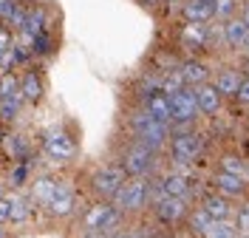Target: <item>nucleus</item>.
Returning a JSON list of instances; mask_svg holds the SVG:
<instances>
[{"mask_svg": "<svg viewBox=\"0 0 249 238\" xmlns=\"http://www.w3.org/2000/svg\"><path fill=\"white\" fill-rule=\"evenodd\" d=\"M218 173H230V176H238V179H247V162L235 153H224L218 159Z\"/></svg>", "mask_w": 249, "mask_h": 238, "instance_id": "nucleus-24", "label": "nucleus"}, {"mask_svg": "<svg viewBox=\"0 0 249 238\" xmlns=\"http://www.w3.org/2000/svg\"><path fill=\"white\" fill-rule=\"evenodd\" d=\"M201 238H238L235 221H232V219H227V221H213L207 230H204Z\"/></svg>", "mask_w": 249, "mask_h": 238, "instance_id": "nucleus-25", "label": "nucleus"}, {"mask_svg": "<svg viewBox=\"0 0 249 238\" xmlns=\"http://www.w3.org/2000/svg\"><path fill=\"white\" fill-rule=\"evenodd\" d=\"M119 167L130 179H147L156 167V153L147 150V147H142V145H133V147H127L122 153V165Z\"/></svg>", "mask_w": 249, "mask_h": 238, "instance_id": "nucleus-8", "label": "nucleus"}, {"mask_svg": "<svg viewBox=\"0 0 249 238\" xmlns=\"http://www.w3.org/2000/svg\"><path fill=\"white\" fill-rule=\"evenodd\" d=\"M147 201H150V182L147 179H127L110 204L122 216H127V213H142L147 207Z\"/></svg>", "mask_w": 249, "mask_h": 238, "instance_id": "nucleus-4", "label": "nucleus"}, {"mask_svg": "<svg viewBox=\"0 0 249 238\" xmlns=\"http://www.w3.org/2000/svg\"><path fill=\"white\" fill-rule=\"evenodd\" d=\"M170 102V125L178 128H193V122L198 119V102H196V88H181L178 94L167 96Z\"/></svg>", "mask_w": 249, "mask_h": 238, "instance_id": "nucleus-6", "label": "nucleus"}, {"mask_svg": "<svg viewBox=\"0 0 249 238\" xmlns=\"http://www.w3.org/2000/svg\"><path fill=\"white\" fill-rule=\"evenodd\" d=\"M178 74H181L187 88H198V85L210 82V68L201 60H196V57H190V60H184V63L178 65Z\"/></svg>", "mask_w": 249, "mask_h": 238, "instance_id": "nucleus-14", "label": "nucleus"}, {"mask_svg": "<svg viewBox=\"0 0 249 238\" xmlns=\"http://www.w3.org/2000/svg\"><path fill=\"white\" fill-rule=\"evenodd\" d=\"M0 238H6V230H3V224H0Z\"/></svg>", "mask_w": 249, "mask_h": 238, "instance_id": "nucleus-38", "label": "nucleus"}, {"mask_svg": "<svg viewBox=\"0 0 249 238\" xmlns=\"http://www.w3.org/2000/svg\"><path fill=\"white\" fill-rule=\"evenodd\" d=\"M127 182V176H124L122 167H99V170H93L91 176V190L102 199V201H113V196L122 190V184Z\"/></svg>", "mask_w": 249, "mask_h": 238, "instance_id": "nucleus-7", "label": "nucleus"}, {"mask_svg": "<svg viewBox=\"0 0 249 238\" xmlns=\"http://www.w3.org/2000/svg\"><path fill=\"white\" fill-rule=\"evenodd\" d=\"M244 23H247V29H249V3H247V9H244V17H241Z\"/></svg>", "mask_w": 249, "mask_h": 238, "instance_id": "nucleus-37", "label": "nucleus"}, {"mask_svg": "<svg viewBox=\"0 0 249 238\" xmlns=\"http://www.w3.org/2000/svg\"><path fill=\"white\" fill-rule=\"evenodd\" d=\"M12 43H15V37H12V32L0 26V54H3L6 48H12Z\"/></svg>", "mask_w": 249, "mask_h": 238, "instance_id": "nucleus-34", "label": "nucleus"}, {"mask_svg": "<svg viewBox=\"0 0 249 238\" xmlns=\"http://www.w3.org/2000/svg\"><path fill=\"white\" fill-rule=\"evenodd\" d=\"M164 3H173V0H164Z\"/></svg>", "mask_w": 249, "mask_h": 238, "instance_id": "nucleus-42", "label": "nucleus"}, {"mask_svg": "<svg viewBox=\"0 0 249 238\" xmlns=\"http://www.w3.org/2000/svg\"><path fill=\"white\" fill-rule=\"evenodd\" d=\"M108 238H133V236H130V230H124V227H122V230H116V233H110Z\"/></svg>", "mask_w": 249, "mask_h": 238, "instance_id": "nucleus-35", "label": "nucleus"}, {"mask_svg": "<svg viewBox=\"0 0 249 238\" xmlns=\"http://www.w3.org/2000/svg\"><path fill=\"white\" fill-rule=\"evenodd\" d=\"M17 111H20V105H12V102H3V99H0V119H3V122H15Z\"/></svg>", "mask_w": 249, "mask_h": 238, "instance_id": "nucleus-30", "label": "nucleus"}, {"mask_svg": "<svg viewBox=\"0 0 249 238\" xmlns=\"http://www.w3.org/2000/svg\"><path fill=\"white\" fill-rule=\"evenodd\" d=\"M244 71H247V77H249V63H247V65H244Z\"/></svg>", "mask_w": 249, "mask_h": 238, "instance_id": "nucleus-39", "label": "nucleus"}, {"mask_svg": "<svg viewBox=\"0 0 249 238\" xmlns=\"http://www.w3.org/2000/svg\"><path fill=\"white\" fill-rule=\"evenodd\" d=\"M235 99L244 102V105H249V77L241 79V85H238V91H235Z\"/></svg>", "mask_w": 249, "mask_h": 238, "instance_id": "nucleus-32", "label": "nucleus"}, {"mask_svg": "<svg viewBox=\"0 0 249 238\" xmlns=\"http://www.w3.org/2000/svg\"><path fill=\"white\" fill-rule=\"evenodd\" d=\"M12 219V196H0V224H9Z\"/></svg>", "mask_w": 249, "mask_h": 238, "instance_id": "nucleus-31", "label": "nucleus"}, {"mask_svg": "<svg viewBox=\"0 0 249 238\" xmlns=\"http://www.w3.org/2000/svg\"><path fill=\"white\" fill-rule=\"evenodd\" d=\"M221 34H224V43L230 48H244L249 43V29L241 17H230V20L221 26Z\"/></svg>", "mask_w": 249, "mask_h": 238, "instance_id": "nucleus-15", "label": "nucleus"}, {"mask_svg": "<svg viewBox=\"0 0 249 238\" xmlns=\"http://www.w3.org/2000/svg\"><path fill=\"white\" fill-rule=\"evenodd\" d=\"M43 150L54 162H68V159H74V153H77V142L65 130H48L46 139H43Z\"/></svg>", "mask_w": 249, "mask_h": 238, "instance_id": "nucleus-9", "label": "nucleus"}, {"mask_svg": "<svg viewBox=\"0 0 249 238\" xmlns=\"http://www.w3.org/2000/svg\"><path fill=\"white\" fill-rule=\"evenodd\" d=\"M235 9H238L235 0H215V3H213L215 20H230V17H235Z\"/></svg>", "mask_w": 249, "mask_h": 238, "instance_id": "nucleus-29", "label": "nucleus"}, {"mask_svg": "<svg viewBox=\"0 0 249 238\" xmlns=\"http://www.w3.org/2000/svg\"><path fill=\"white\" fill-rule=\"evenodd\" d=\"M82 238H108L105 233H82Z\"/></svg>", "mask_w": 249, "mask_h": 238, "instance_id": "nucleus-36", "label": "nucleus"}, {"mask_svg": "<svg viewBox=\"0 0 249 238\" xmlns=\"http://www.w3.org/2000/svg\"><path fill=\"white\" fill-rule=\"evenodd\" d=\"M204 150V136L196 130H181V133H170V159L178 170L193 167L196 159Z\"/></svg>", "mask_w": 249, "mask_h": 238, "instance_id": "nucleus-3", "label": "nucleus"}, {"mask_svg": "<svg viewBox=\"0 0 249 238\" xmlns=\"http://www.w3.org/2000/svg\"><path fill=\"white\" fill-rule=\"evenodd\" d=\"M57 187H60V182L51 179V176H40V179H34V182H31V204L46 207L48 201L54 199Z\"/></svg>", "mask_w": 249, "mask_h": 238, "instance_id": "nucleus-17", "label": "nucleus"}, {"mask_svg": "<svg viewBox=\"0 0 249 238\" xmlns=\"http://www.w3.org/2000/svg\"><path fill=\"white\" fill-rule=\"evenodd\" d=\"M221 99H224V96L215 91V85H213V82H207V85H198V88H196V102H198V111L207 113V116H213V113L221 111Z\"/></svg>", "mask_w": 249, "mask_h": 238, "instance_id": "nucleus-16", "label": "nucleus"}, {"mask_svg": "<svg viewBox=\"0 0 249 238\" xmlns=\"http://www.w3.org/2000/svg\"><path fill=\"white\" fill-rule=\"evenodd\" d=\"M187 216H190V230H193L196 236H204V230L213 224V219L204 213L201 207H193V213H187Z\"/></svg>", "mask_w": 249, "mask_h": 238, "instance_id": "nucleus-27", "label": "nucleus"}, {"mask_svg": "<svg viewBox=\"0 0 249 238\" xmlns=\"http://www.w3.org/2000/svg\"><path fill=\"white\" fill-rule=\"evenodd\" d=\"M144 111L153 116L156 122H161V125H170V102H167V96L164 94H153L144 99Z\"/></svg>", "mask_w": 249, "mask_h": 238, "instance_id": "nucleus-19", "label": "nucleus"}, {"mask_svg": "<svg viewBox=\"0 0 249 238\" xmlns=\"http://www.w3.org/2000/svg\"><path fill=\"white\" fill-rule=\"evenodd\" d=\"M190 193H193V176L187 173V170H170V173H164L156 184H150V199H164V196H170V199H190Z\"/></svg>", "mask_w": 249, "mask_h": 238, "instance_id": "nucleus-5", "label": "nucleus"}, {"mask_svg": "<svg viewBox=\"0 0 249 238\" xmlns=\"http://www.w3.org/2000/svg\"><path fill=\"white\" fill-rule=\"evenodd\" d=\"M213 3L210 0H187L184 3V20L187 23H198V26H204V23H210L213 20Z\"/></svg>", "mask_w": 249, "mask_h": 238, "instance_id": "nucleus-18", "label": "nucleus"}, {"mask_svg": "<svg viewBox=\"0 0 249 238\" xmlns=\"http://www.w3.org/2000/svg\"><path fill=\"white\" fill-rule=\"evenodd\" d=\"M241 79H244V77H241V71H238V68H224V71L215 77L213 85H215V91L221 96H235L238 85H241Z\"/></svg>", "mask_w": 249, "mask_h": 238, "instance_id": "nucleus-20", "label": "nucleus"}, {"mask_svg": "<svg viewBox=\"0 0 249 238\" xmlns=\"http://www.w3.org/2000/svg\"><path fill=\"white\" fill-rule=\"evenodd\" d=\"M122 219L124 216L110 201H96L82 216V233H105V236H110V233L122 230Z\"/></svg>", "mask_w": 249, "mask_h": 238, "instance_id": "nucleus-2", "label": "nucleus"}, {"mask_svg": "<svg viewBox=\"0 0 249 238\" xmlns=\"http://www.w3.org/2000/svg\"><path fill=\"white\" fill-rule=\"evenodd\" d=\"M181 43H184L190 51H201V48H207V26L187 23L184 29H181Z\"/></svg>", "mask_w": 249, "mask_h": 238, "instance_id": "nucleus-22", "label": "nucleus"}, {"mask_svg": "<svg viewBox=\"0 0 249 238\" xmlns=\"http://www.w3.org/2000/svg\"><path fill=\"white\" fill-rule=\"evenodd\" d=\"M46 210L54 219H71V216L77 213V193L71 190L65 182H60V187L54 193V199L46 204Z\"/></svg>", "mask_w": 249, "mask_h": 238, "instance_id": "nucleus-11", "label": "nucleus"}, {"mask_svg": "<svg viewBox=\"0 0 249 238\" xmlns=\"http://www.w3.org/2000/svg\"><path fill=\"white\" fill-rule=\"evenodd\" d=\"M15 9H17L15 0H0V20H12Z\"/></svg>", "mask_w": 249, "mask_h": 238, "instance_id": "nucleus-33", "label": "nucleus"}, {"mask_svg": "<svg viewBox=\"0 0 249 238\" xmlns=\"http://www.w3.org/2000/svg\"><path fill=\"white\" fill-rule=\"evenodd\" d=\"M244 48H247V51H249V43H247V46H244Z\"/></svg>", "mask_w": 249, "mask_h": 238, "instance_id": "nucleus-41", "label": "nucleus"}, {"mask_svg": "<svg viewBox=\"0 0 249 238\" xmlns=\"http://www.w3.org/2000/svg\"><path fill=\"white\" fill-rule=\"evenodd\" d=\"M238 238H249V236H238Z\"/></svg>", "mask_w": 249, "mask_h": 238, "instance_id": "nucleus-40", "label": "nucleus"}, {"mask_svg": "<svg viewBox=\"0 0 249 238\" xmlns=\"http://www.w3.org/2000/svg\"><path fill=\"white\" fill-rule=\"evenodd\" d=\"M20 94H23V102H40L43 99V79L37 77L34 71L23 74V79H20Z\"/></svg>", "mask_w": 249, "mask_h": 238, "instance_id": "nucleus-23", "label": "nucleus"}, {"mask_svg": "<svg viewBox=\"0 0 249 238\" xmlns=\"http://www.w3.org/2000/svg\"><path fill=\"white\" fill-rule=\"evenodd\" d=\"M210 3H215V0H210Z\"/></svg>", "mask_w": 249, "mask_h": 238, "instance_id": "nucleus-43", "label": "nucleus"}, {"mask_svg": "<svg viewBox=\"0 0 249 238\" xmlns=\"http://www.w3.org/2000/svg\"><path fill=\"white\" fill-rule=\"evenodd\" d=\"M213 219V221H227V219H232V213H235V207L230 199H224V196H218V193H210V196H204L201 199V204H198Z\"/></svg>", "mask_w": 249, "mask_h": 238, "instance_id": "nucleus-13", "label": "nucleus"}, {"mask_svg": "<svg viewBox=\"0 0 249 238\" xmlns=\"http://www.w3.org/2000/svg\"><path fill=\"white\" fill-rule=\"evenodd\" d=\"M181 88H187V85H184V79H181V74H178V68H176V71H170V74H164V77H161V94H164V96H173V94H178Z\"/></svg>", "mask_w": 249, "mask_h": 238, "instance_id": "nucleus-26", "label": "nucleus"}, {"mask_svg": "<svg viewBox=\"0 0 249 238\" xmlns=\"http://www.w3.org/2000/svg\"><path fill=\"white\" fill-rule=\"evenodd\" d=\"M232 221H235V230H238V236H249V201H244L241 207H235Z\"/></svg>", "mask_w": 249, "mask_h": 238, "instance_id": "nucleus-28", "label": "nucleus"}, {"mask_svg": "<svg viewBox=\"0 0 249 238\" xmlns=\"http://www.w3.org/2000/svg\"><path fill=\"white\" fill-rule=\"evenodd\" d=\"M247 179H238L230 173H213V193L224 196V199H244L247 196Z\"/></svg>", "mask_w": 249, "mask_h": 238, "instance_id": "nucleus-12", "label": "nucleus"}, {"mask_svg": "<svg viewBox=\"0 0 249 238\" xmlns=\"http://www.w3.org/2000/svg\"><path fill=\"white\" fill-rule=\"evenodd\" d=\"M130 128H133V133H136V145L142 147H147V150H161L164 145L170 142V125H161V122H156L153 116L147 111H136L130 116Z\"/></svg>", "mask_w": 249, "mask_h": 238, "instance_id": "nucleus-1", "label": "nucleus"}, {"mask_svg": "<svg viewBox=\"0 0 249 238\" xmlns=\"http://www.w3.org/2000/svg\"><path fill=\"white\" fill-rule=\"evenodd\" d=\"M153 213H156V219H159L161 224H176L190 213V199H170V196L156 199Z\"/></svg>", "mask_w": 249, "mask_h": 238, "instance_id": "nucleus-10", "label": "nucleus"}, {"mask_svg": "<svg viewBox=\"0 0 249 238\" xmlns=\"http://www.w3.org/2000/svg\"><path fill=\"white\" fill-rule=\"evenodd\" d=\"M0 99H3V102H12V105H20V102H23V94H20V79L15 77V71L0 74Z\"/></svg>", "mask_w": 249, "mask_h": 238, "instance_id": "nucleus-21", "label": "nucleus"}]
</instances>
